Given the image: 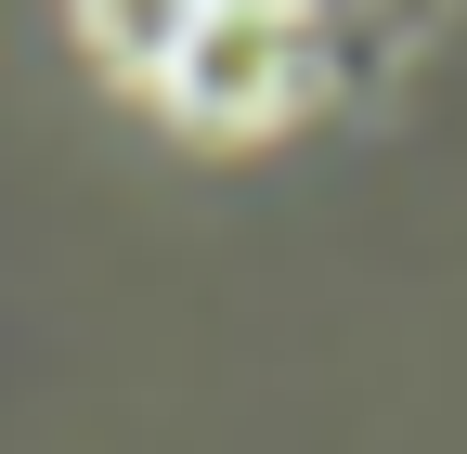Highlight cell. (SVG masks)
Masks as SVG:
<instances>
[{"instance_id":"1","label":"cell","mask_w":467,"mask_h":454,"mask_svg":"<svg viewBox=\"0 0 467 454\" xmlns=\"http://www.w3.org/2000/svg\"><path fill=\"white\" fill-rule=\"evenodd\" d=\"M325 78H337V39L299 0H208L195 52L169 66V104H182V130H208V143H260L285 118H312Z\"/></svg>"},{"instance_id":"2","label":"cell","mask_w":467,"mask_h":454,"mask_svg":"<svg viewBox=\"0 0 467 454\" xmlns=\"http://www.w3.org/2000/svg\"><path fill=\"white\" fill-rule=\"evenodd\" d=\"M195 26H208V0H78V39L130 91H169V66L195 52Z\"/></svg>"},{"instance_id":"3","label":"cell","mask_w":467,"mask_h":454,"mask_svg":"<svg viewBox=\"0 0 467 454\" xmlns=\"http://www.w3.org/2000/svg\"><path fill=\"white\" fill-rule=\"evenodd\" d=\"M299 14L337 39V66H350V52H364V39H389V14H402V0H299Z\"/></svg>"}]
</instances>
